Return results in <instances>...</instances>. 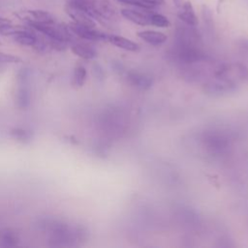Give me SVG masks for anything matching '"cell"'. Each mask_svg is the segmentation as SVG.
<instances>
[{"label": "cell", "instance_id": "6da1fadb", "mask_svg": "<svg viewBox=\"0 0 248 248\" xmlns=\"http://www.w3.org/2000/svg\"><path fill=\"white\" fill-rule=\"evenodd\" d=\"M69 3L83 10L93 19L104 23L118 17L115 7L108 0H71Z\"/></svg>", "mask_w": 248, "mask_h": 248}, {"label": "cell", "instance_id": "7a4b0ae2", "mask_svg": "<svg viewBox=\"0 0 248 248\" xmlns=\"http://www.w3.org/2000/svg\"><path fill=\"white\" fill-rule=\"evenodd\" d=\"M215 77L236 84L248 77V69L240 63H225L217 67Z\"/></svg>", "mask_w": 248, "mask_h": 248}, {"label": "cell", "instance_id": "3957f363", "mask_svg": "<svg viewBox=\"0 0 248 248\" xmlns=\"http://www.w3.org/2000/svg\"><path fill=\"white\" fill-rule=\"evenodd\" d=\"M68 26L74 35H76L83 40L97 42V41H107V39H108V34L101 32L99 30H96L94 27L83 26V25L78 24L74 21L69 23Z\"/></svg>", "mask_w": 248, "mask_h": 248}, {"label": "cell", "instance_id": "277c9868", "mask_svg": "<svg viewBox=\"0 0 248 248\" xmlns=\"http://www.w3.org/2000/svg\"><path fill=\"white\" fill-rule=\"evenodd\" d=\"M235 89H236L235 83L223 79L221 78H217V77H215L214 79L204 84V91L207 94H211L213 96L228 94L230 92H233Z\"/></svg>", "mask_w": 248, "mask_h": 248}, {"label": "cell", "instance_id": "5b68a950", "mask_svg": "<svg viewBox=\"0 0 248 248\" xmlns=\"http://www.w3.org/2000/svg\"><path fill=\"white\" fill-rule=\"evenodd\" d=\"M127 81L128 83L141 91L148 90L153 84V78L146 73L138 72V71H129L127 73Z\"/></svg>", "mask_w": 248, "mask_h": 248}, {"label": "cell", "instance_id": "8992f818", "mask_svg": "<svg viewBox=\"0 0 248 248\" xmlns=\"http://www.w3.org/2000/svg\"><path fill=\"white\" fill-rule=\"evenodd\" d=\"M65 11H66L67 15L73 19L74 22L83 25V26L95 27V25H96L95 20L83 10L74 6L71 3H68L65 7Z\"/></svg>", "mask_w": 248, "mask_h": 248}, {"label": "cell", "instance_id": "52a82bcc", "mask_svg": "<svg viewBox=\"0 0 248 248\" xmlns=\"http://www.w3.org/2000/svg\"><path fill=\"white\" fill-rule=\"evenodd\" d=\"M177 9H178L177 17L183 23H185L187 26H192V27L198 26L199 19H198V16H196L195 10L191 2L184 1L182 5Z\"/></svg>", "mask_w": 248, "mask_h": 248}, {"label": "cell", "instance_id": "ba28073f", "mask_svg": "<svg viewBox=\"0 0 248 248\" xmlns=\"http://www.w3.org/2000/svg\"><path fill=\"white\" fill-rule=\"evenodd\" d=\"M150 10H135V9H122L120 11L121 16L126 18L127 20L140 25V26H146L149 25V19H148V12Z\"/></svg>", "mask_w": 248, "mask_h": 248}, {"label": "cell", "instance_id": "9c48e42d", "mask_svg": "<svg viewBox=\"0 0 248 248\" xmlns=\"http://www.w3.org/2000/svg\"><path fill=\"white\" fill-rule=\"evenodd\" d=\"M107 41L110 43L111 45L115 46L116 47H119L124 50L136 52L140 50V45L137 44L136 42L127 39L125 37L119 36V35H114V34H108V39Z\"/></svg>", "mask_w": 248, "mask_h": 248}, {"label": "cell", "instance_id": "30bf717a", "mask_svg": "<svg viewBox=\"0 0 248 248\" xmlns=\"http://www.w3.org/2000/svg\"><path fill=\"white\" fill-rule=\"evenodd\" d=\"M137 35L143 42L155 46L165 44L168 40V36L166 34L155 30H142L138 32Z\"/></svg>", "mask_w": 248, "mask_h": 248}, {"label": "cell", "instance_id": "8fae6325", "mask_svg": "<svg viewBox=\"0 0 248 248\" xmlns=\"http://www.w3.org/2000/svg\"><path fill=\"white\" fill-rule=\"evenodd\" d=\"M71 49L76 55L85 60H91L97 56L95 48L85 43H73Z\"/></svg>", "mask_w": 248, "mask_h": 248}, {"label": "cell", "instance_id": "7c38bea8", "mask_svg": "<svg viewBox=\"0 0 248 248\" xmlns=\"http://www.w3.org/2000/svg\"><path fill=\"white\" fill-rule=\"evenodd\" d=\"M14 38H15V41L17 42L21 46H34V47L37 46V45H38V43L40 41L38 39V37L29 28L27 30H25V31H22V32L15 35Z\"/></svg>", "mask_w": 248, "mask_h": 248}, {"label": "cell", "instance_id": "4fadbf2b", "mask_svg": "<svg viewBox=\"0 0 248 248\" xmlns=\"http://www.w3.org/2000/svg\"><path fill=\"white\" fill-rule=\"evenodd\" d=\"M27 14H28L27 21L48 23V24L54 23V18L48 12H46L43 10H32L27 12Z\"/></svg>", "mask_w": 248, "mask_h": 248}, {"label": "cell", "instance_id": "5bb4252c", "mask_svg": "<svg viewBox=\"0 0 248 248\" xmlns=\"http://www.w3.org/2000/svg\"><path fill=\"white\" fill-rule=\"evenodd\" d=\"M148 19H149V25H153L156 27L167 28L170 25V22L168 19V17H166L162 14L155 13L152 10L148 12Z\"/></svg>", "mask_w": 248, "mask_h": 248}, {"label": "cell", "instance_id": "9a60e30c", "mask_svg": "<svg viewBox=\"0 0 248 248\" xmlns=\"http://www.w3.org/2000/svg\"><path fill=\"white\" fill-rule=\"evenodd\" d=\"M86 77H87L86 69L81 65L77 66L75 68L74 74H73V84L76 87L83 86V84L86 81Z\"/></svg>", "mask_w": 248, "mask_h": 248}, {"label": "cell", "instance_id": "2e32d148", "mask_svg": "<svg viewBox=\"0 0 248 248\" xmlns=\"http://www.w3.org/2000/svg\"><path fill=\"white\" fill-rule=\"evenodd\" d=\"M17 236L15 233V232H13L10 229H6L2 232L1 236H0V241H1V245L2 246H6V247H12L17 244Z\"/></svg>", "mask_w": 248, "mask_h": 248}, {"label": "cell", "instance_id": "e0dca14e", "mask_svg": "<svg viewBox=\"0 0 248 248\" xmlns=\"http://www.w3.org/2000/svg\"><path fill=\"white\" fill-rule=\"evenodd\" d=\"M16 103L19 108H26L30 103V94L29 91L22 87L17 91L16 94Z\"/></svg>", "mask_w": 248, "mask_h": 248}, {"label": "cell", "instance_id": "ac0fdd59", "mask_svg": "<svg viewBox=\"0 0 248 248\" xmlns=\"http://www.w3.org/2000/svg\"><path fill=\"white\" fill-rule=\"evenodd\" d=\"M116 2L123 4V5H127V6H131V7H135L138 9H143V10H152L153 8L142 3L140 0H115Z\"/></svg>", "mask_w": 248, "mask_h": 248}, {"label": "cell", "instance_id": "d6986e66", "mask_svg": "<svg viewBox=\"0 0 248 248\" xmlns=\"http://www.w3.org/2000/svg\"><path fill=\"white\" fill-rule=\"evenodd\" d=\"M19 62H21V59L18 56L0 51V63H19Z\"/></svg>", "mask_w": 248, "mask_h": 248}, {"label": "cell", "instance_id": "ffe728a7", "mask_svg": "<svg viewBox=\"0 0 248 248\" xmlns=\"http://www.w3.org/2000/svg\"><path fill=\"white\" fill-rule=\"evenodd\" d=\"M12 135L19 140H29V134L28 132H26L25 130L21 129V128H16V129H14L12 131Z\"/></svg>", "mask_w": 248, "mask_h": 248}, {"label": "cell", "instance_id": "44dd1931", "mask_svg": "<svg viewBox=\"0 0 248 248\" xmlns=\"http://www.w3.org/2000/svg\"><path fill=\"white\" fill-rule=\"evenodd\" d=\"M140 1H141L142 3L148 5V6L152 7V8L165 4V0H140Z\"/></svg>", "mask_w": 248, "mask_h": 248}, {"label": "cell", "instance_id": "7402d4cb", "mask_svg": "<svg viewBox=\"0 0 248 248\" xmlns=\"http://www.w3.org/2000/svg\"><path fill=\"white\" fill-rule=\"evenodd\" d=\"M10 24H12V20L11 19L0 16V29L5 27V26H7V25H10Z\"/></svg>", "mask_w": 248, "mask_h": 248}, {"label": "cell", "instance_id": "603a6c76", "mask_svg": "<svg viewBox=\"0 0 248 248\" xmlns=\"http://www.w3.org/2000/svg\"><path fill=\"white\" fill-rule=\"evenodd\" d=\"M0 45H1V42H0Z\"/></svg>", "mask_w": 248, "mask_h": 248}]
</instances>
